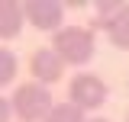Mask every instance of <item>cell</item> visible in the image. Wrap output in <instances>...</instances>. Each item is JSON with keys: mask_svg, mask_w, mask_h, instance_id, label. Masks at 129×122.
<instances>
[{"mask_svg": "<svg viewBox=\"0 0 129 122\" xmlns=\"http://www.w3.org/2000/svg\"><path fill=\"white\" fill-rule=\"evenodd\" d=\"M52 48L61 55L64 64H87L97 48V39L84 26H64V29H58L52 35Z\"/></svg>", "mask_w": 129, "mask_h": 122, "instance_id": "1", "label": "cell"}, {"mask_svg": "<svg viewBox=\"0 0 129 122\" xmlns=\"http://www.w3.org/2000/svg\"><path fill=\"white\" fill-rule=\"evenodd\" d=\"M52 93L45 84H23L13 93V116L19 122H45L52 112Z\"/></svg>", "mask_w": 129, "mask_h": 122, "instance_id": "2", "label": "cell"}, {"mask_svg": "<svg viewBox=\"0 0 129 122\" xmlns=\"http://www.w3.org/2000/svg\"><path fill=\"white\" fill-rule=\"evenodd\" d=\"M68 103H74L78 109L90 112V109H100L107 103V84L97 74H74L71 84H68Z\"/></svg>", "mask_w": 129, "mask_h": 122, "instance_id": "3", "label": "cell"}, {"mask_svg": "<svg viewBox=\"0 0 129 122\" xmlns=\"http://www.w3.org/2000/svg\"><path fill=\"white\" fill-rule=\"evenodd\" d=\"M23 13H26V19L36 29L58 32L61 29V19H64V3H58V0H26Z\"/></svg>", "mask_w": 129, "mask_h": 122, "instance_id": "4", "label": "cell"}, {"mask_svg": "<svg viewBox=\"0 0 129 122\" xmlns=\"http://www.w3.org/2000/svg\"><path fill=\"white\" fill-rule=\"evenodd\" d=\"M29 71H32V77L39 84H55L61 77V71H64V61H61V55L55 48H39L32 55V61H29Z\"/></svg>", "mask_w": 129, "mask_h": 122, "instance_id": "5", "label": "cell"}, {"mask_svg": "<svg viewBox=\"0 0 129 122\" xmlns=\"http://www.w3.org/2000/svg\"><path fill=\"white\" fill-rule=\"evenodd\" d=\"M26 23V13H23V3H13V0H0V39H16L19 29Z\"/></svg>", "mask_w": 129, "mask_h": 122, "instance_id": "6", "label": "cell"}, {"mask_svg": "<svg viewBox=\"0 0 129 122\" xmlns=\"http://www.w3.org/2000/svg\"><path fill=\"white\" fill-rule=\"evenodd\" d=\"M107 39H110V45H113V48L129 51V3H123L119 16L113 19V26L107 29Z\"/></svg>", "mask_w": 129, "mask_h": 122, "instance_id": "7", "label": "cell"}, {"mask_svg": "<svg viewBox=\"0 0 129 122\" xmlns=\"http://www.w3.org/2000/svg\"><path fill=\"white\" fill-rule=\"evenodd\" d=\"M119 10H123V3H113V0H100L94 7V19H90V32L94 29H110L113 26V19L119 16Z\"/></svg>", "mask_w": 129, "mask_h": 122, "instance_id": "8", "label": "cell"}, {"mask_svg": "<svg viewBox=\"0 0 129 122\" xmlns=\"http://www.w3.org/2000/svg\"><path fill=\"white\" fill-rule=\"evenodd\" d=\"M45 122H87V119H84V109H78L74 103H58V106H52Z\"/></svg>", "mask_w": 129, "mask_h": 122, "instance_id": "9", "label": "cell"}, {"mask_svg": "<svg viewBox=\"0 0 129 122\" xmlns=\"http://www.w3.org/2000/svg\"><path fill=\"white\" fill-rule=\"evenodd\" d=\"M16 71H19L16 55L10 51V48H0V87H7V84L16 77Z\"/></svg>", "mask_w": 129, "mask_h": 122, "instance_id": "10", "label": "cell"}, {"mask_svg": "<svg viewBox=\"0 0 129 122\" xmlns=\"http://www.w3.org/2000/svg\"><path fill=\"white\" fill-rule=\"evenodd\" d=\"M10 116H13V103L0 96V122H10Z\"/></svg>", "mask_w": 129, "mask_h": 122, "instance_id": "11", "label": "cell"}, {"mask_svg": "<svg viewBox=\"0 0 129 122\" xmlns=\"http://www.w3.org/2000/svg\"><path fill=\"white\" fill-rule=\"evenodd\" d=\"M87 122H107V119H87Z\"/></svg>", "mask_w": 129, "mask_h": 122, "instance_id": "12", "label": "cell"}, {"mask_svg": "<svg viewBox=\"0 0 129 122\" xmlns=\"http://www.w3.org/2000/svg\"><path fill=\"white\" fill-rule=\"evenodd\" d=\"M126 122H129V116H126Z\"/></svg>", "mask_w": 129, "mask_h": 122, "instance_id": "13", "label": "cell"}]
</instances>
